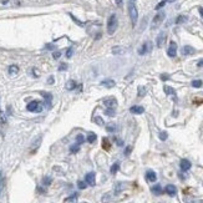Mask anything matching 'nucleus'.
<instances>
[{
  "mask_svg": "<svg viewBox=\"0 0 203 203\" xmlns=\"http://www.w3.org/2000/svg\"><path fill=\"white\" fill-rule=\"evenodd\" d=\"M128 15H130V19L132 21V25L135 26L136 23H137V19H138V11H137V8L135 5V2H130V3H128Z\"/></svg>",
  "mask_w": 203,
  "mask_h": 203,
  "instance_id": "obj_1",
  "label": "nucleus"
},
{
  "mask_svg": "<svg viewBox=\"0 0 203 203\" xmlns=\"http://www.w3.org/2000/svg\"><path fill=\"white\" fill-rule=\"evenodd\" d=\"M117 25H118V21H117V16L115 14H112L111 16L108 17V20H107V32L110 35H112L116 29H117Z\"/></svg>",
  "mask_w": 203,
  "mask_h": 203,
  "instance_id": "obj_2",
  "label": "nucleus"
},
{
  "mask_svg": "<svg viewBox=\"0 0 203 203\" xmlns=\"http://www.w3.org/2000/svg\"><path fill=\"white\" fill-rule=\"evenodd\" d=\"M43 108H44V105H43L40 101H36V100L29 102L28 106H26L28 111H30V112H38V114L43 111Z\"/></svg>",
  "mask_w": 203,
  "mask_h": 203,
  "instance_id": "obj_3",
  "label": "nucleus"
},
{
  "mask_svg": "<svg viewBox=\"0 0 203 203\" xmlns=\"http://www.w3.org/2000/svg\"><path fill=\"white\" fill-rule=\"evenodd\" d=\"M164 16H166V14L162 13V11H160L158 14H156V16L153 17V20H152V24H151V29H152V30L157 29V28L162 24V21L164 20Z\"/></svg>",
  "mask_w": 203,
  "mask_h": 203,
  "instance_id": "obj_4",
  "label": "nucleus"
},
{
  "mask_svg": "<svg viewBox=\"0 0 203 203\" xmlns=\"http://www.w3.org/2000/svg\"><path fill=\"white\" fill-rule=\"evenodd\" d=\"M152 50V44H151V41H146V43H143V45L141 46V49L138 50V54L140 55H145V54H147V52H150Z\"/></svg>",
  "mask_w": 203,
  "mask_h": 203,
  "instance_id": "obj_5",
  "label": "nucleus"
},
{
  "mask_svg": "<svg viewBox=\"0 0 203 203\" xmlns=\"http://www.w3.org/2000/svg\"><path fill=\"white\" fill-rule=\"evenodd\" d=\"M85 182H86V184H88V186L94 187L95 183H96V181H95V173H94V172L87 173V175L85 176Z\"/></svg>",
  "mask_w": 203,
  "mask_h": 203,
  "instance_id": "obj_6",
  "label": "nucleus"
},
{
  "mask_svg": "<svg viewBox=\"0 0 203 203\" xmlns=\"http://www.w3.org/2000/svg\"><path fill=\"white\" fill-rule=\"evenodd\" d=\"M167 54H168L170 58H175V56H176V54H177V44H176L175 41H171V43H170Z\"/></svg>",
  "mask_w": 203,
  "mask_h": 203,
  "instance_id": "obj_7",
  "label": "nucleus"
},
{
  "mask_svg": "<svg viewBox=\"0 0 203 203\" xmlns=\"http://www.w3.org/2000/svg\"><path fill=\"white\" fill-rule=\"evenodd\" d=\"M103 105L106 106V108L111 107V108H115L117 106V101L115 97H108V99H105L103 100Z\"/></svg>",
  "mask_w": 203,
  "mask_h": 203,
  "instance_id": "obj_8",
  "label": "nucleus"
},
{
  "mask_svg": "<svg viewBox=\"0 0 203 203\" xmlns=\"http://www.w3.org/2000/svg\"><path fill=\"white\" fill-rule=\"evenodd\" d=\"M179 167H181V170L183 171V172H187L191 167H192V163L188 161V160H186V158H183V160H181V163H179Z\"/></svg>",
  "mask_w": 203,
  "mask_h": 203,
  "instance_id": "obj_9",
  "label": "nucleus"
},
{
  "mask_svg": "<svg viewBox=\"0 0 203 203\" xmlns=\"http://www.w3.org/2000/svg\"><path fill=\"white\" fill-rule=\"evenodd\" d=\"M166 39H167V35H166V32H160V35L157 36V40H156V44L158 47H162L166 43Z\"/></svg>",
  "mask_w": 203,
  "mask_h": 203,
  "instance_id": "obj_10",
  "label": "nucleus"
},
{
  "mask_svg": "<svg viewBox=\"0 0 203 203\" xmlns=\"http://www.w3.org/2000/svg\"><path fill=\"white\" fill-rule=\"evenodd\" d=\"M164 192L167 193L168 196L173 197V196H176V193H177V188H176V186H173V184H168V186H166Z\"/></svg>",
  "mask_w": 203,
  "mask_h": 203,
  "instance_id": "obj_11",
  "label": "nucleus"
},
{
  "mask_svg": "<svg viewBox=\"0 0 203 203\" xmlns=\"http://www.w3.org/2000/svg\"><path fill=\"white\" fill-rule=\"evenodd\" d=\"M194 52H196L194 47H192V46H190V45L183 46V49H182V54L186 55V56H188V55H193Z\"/></svg>",
  "mask_w": 203,
  "mask_h": 203,
  "instance_id": "obj_12",
  "label": "nucleus"
},
{
  "mask_svg": "<svg viewBox=\"0 0 203 203\" xmlns=\"http://www.w3.org/2000/svg\"><path fill=\"white\" fill-rule=\"evenodd\" d=\"M130 112L131 114H135V115H141L145 112V108L142 106H132L130 108Z\"/></svg>",
  "mask_w": 203,
  "mask_h": 203,
  "instance_id": "obj_13",
  "label": "nucleus"
},
{
  "mask_svg": "<svg viewBox=\"0 0 203 203\" xmlns=\"http://www.w3.org/2000/svg\"><path fill=\"white\" fill-rule=\"evenodd\" d=\"M146 179L148 182H155L157 179V175L153 171H147L146 172Z\"/></svg>",
  "mask_w": 203,
  "mask_h": 203,
  "instance_id": "obj_14",
  "label": "nucleus"
},
{
  "mask_svg": "<svg viewBox=\"0 0 203 203\" xmlns=\"http://www.w3.org/2000/svg\"><path fill=\"white\" fill-rule=\"evenodd\" d=\"M115 85H116V82H115L114 80H111V79L103 80V81L101 82V86H105V87H107V88H112Z\"/></svg>",
  "mask_w": 203,
  "mask_h": 203,
  "instance_id": "obj_15",
  "label": "nucleus"
},
{
  "mask_svg": "<svg viewBox=\"0 0 203 203\" xmlns=\"http://www.w3.org/2000/svg\"><path fill=\"white\" fill-rule=\"evenodd\" d=\"M8 72H9L10 76H14V75H16V73L19 72V67H17L16 65H11V66H9Z\"/></svg>",
  "mask_w": 203,
  "mask_h": 203,
  "instance_id": "obj_16",
  "label": "nucleus"
},
{
  "mask_svg": "<svg viewBox=\"0 0 203 203\" xmlns=\"http://www.w3.org/2000/svg\"><path fill=\"white\" fill-rule=\"evenodd\" d=\"M76 88V81H73V80H69L66 82V90L69 91H72V90H75Z\"/></svg>",
  "mask_w": 203,
  "mask_h": 203,
  "instance_id": "obj_17",
  "label": "nucleus"
},
{
  "mask_svg": "<svg viewBox=\"0 0 203 203\" xmlns=\"http://www.w3.org/2000/svg\"><path fill=\"white\" fill-rule=\"evenodd\" d=\"M151 191H152V193L153 194H156V196H160V194H162V187L160 186V184H156V186H153L152 188H151Z\"/></svg>",
  "mask_w": 203,
  "mask_h": 203,
  "instance_id": "obj_18",
  "label": "nucleus"
},
{
  "mask_svg": "<svg viewBox=\"0 0 203 203\" xmlns=\"http://www.w3.org/2000/svg\"><path fill=\"white\" fill-rule=\"evenodd\" d=\"M112 52H114V54H116V55H122V54H125V52H126V49H125V47H122V46H116V47H114V49H112Z\"/></svg>",
  "mask_w": 203,
  "mask_h": 203,
  "instance_id": "obj_19",
  "label": "nucleus"
},
{
  "mask_svg": "<svg viewBox=\"0 0 203 203\" xmlns=\"http://www.w3.org/2000/svg\"><path fill=\"white\" fill-rule=\"evenodd\" d=\"M44 99H45V106H47V108L51 107V94H44Z\"/></svg>",
  "mask_w": 203,
  "mask_h": 203,
  "instance_id": "obj_20",
  "label": "nucleus"
},
{
  "mask_svg": "<svg viewBox=\"0 0 203 203\" xmlns=\"http://www.w3.org/2000/svg\"><path fill=\"white\" fill-rule=\"evenodd\" d=\"M102 148L106 150V151H110V148H111V143L108 142L107 138H103V140H102Z\"/></svg>",
  "mask_w": 203,
  "mask_h": 203,
  "instance_id": "obj_21",
  "label": "nucleus"
},
{
  "mask_svg": "<svg viewBox=\"0 0 203 203\" xmlns=\"http://www.w3.org/2000/svg\"><path fill=\"white\" fill-rule=\"evenodd\" d=\"M163 90H164V92H166V95H176V91L172 88V87H170V86H164L163 87Z\"/></svg>",
  "mask_w": 203,
  "mask_h": 203,
  "instance_id": "obj_22",
  "label": "nucleus"
},
{
  "mask_svg": "<svg viewBox=\"0 0 203 203\" xmlns=\"http://www.w3.org/2000/svg\"><path fill=\"white\" fill-rule=\"evenodd\" d=\"M186 21H187V16H184V15H179L176 19V24H183Z\"/></svg>",
  "mask_w": 203,
  "mask_h": 203,
  "instance_id": "obj_23",
  "label": "nucleus"
},
{
  "mask_svg": "<svg viewBox=\"0 0 203 203\" xmlns=\"http://www.w3.org/2000/svg\"><path fill=\"white\" fill-rule=\"evenodd\" d=\"M118 168H120V163H118V162L114 163V164H112V167H111V175H116L117 171H118Z\"/></svg>",
  "mask_w": 203,
  "mask_h": 203,
  "instance_id": "obj_24",
  "label": "nucleus"
},
{
  "mask_svg": "<svg viewBox=\"0 0 203 203\" xmlns=\"http://www.w3.org/2000/svg\"><path fill=\"white\" fill-rule=\"evenodd\" d=\"M86 140H87V142H90V143H94V142L96 141V135H95V133H92V132H90Z\"/></svg>",
  "mask_w": 203,
  "mask_h": 203,
  "instance_id": "obj_25",
  "label": "nucleus"
},
{
  "mask_svg": "<svg viewBox=\"0 0 203 203\" xmlns=\"http://www.w3.org/2000/svg\"><path fill=\"white\" fill-rule=\"evenodd\" d=\"M105 114H106L107 116H110V117H112V116H115V108H111V107H108V108H106V110H105Z\"/></svg>",
  "mask_w": 203,
  "mask_h": 203,
  "instance_id": "obj_26",
  "label": "nucleus"
},
{
  "mask_svg": "<svg viewBox=\"0 0 203 203\" xmlns=\"http://www.w3.org/2000/svg\"><path fill=\"white\" fill-rule=\"evenodd\" d=\"M79 150H80V145H72V146H70V151H71V153H76V152H79Z\"/></svg>",
  "mask_w": 203,
  "mask_h": 203,
  "instance_id": "obj_27",
  "label": "nucleus"
},
{
  "mask_svg": "<svg viewBox=\"0 0 203 203\" xmlns=\"http://www.w3.org/2000/svg\"><path fill=\"white\" fill-rule=\"evenodd\" d=\"M146 92H147V90H146L145 86H138V96H140V97L145 96V95H146Z\"/></svg>",
  "mask_w": 203,
  "mask_h": 203,
  "instance_id": "obj_28",
  "label": "nucleus"
},
{
  "mask_svg": "<svg viewBox=\"0 0 203 203\" xmlns=\"http://www.w3.org/2000/svg\"><path fill=\"white\" fill-rule=\"evenodd\" d=\"M106 130H107L108 132H114V131L117 130V127H116V125L111 123V125H107V126H106Z\"/></svg>",
  "mask_w": 203,
  "mask_h": 203,
  "instance_id": "obj_29",
  "label": "nucleus"
},
{
  "mask_svg": "<svg viewBox=\"0 0 203 203\" xmlns=\"http://www.w3.org/2000/svg\"><path fill=\"white\" fill-rule=\"evenodd\" d=\"M85 141H86V138H85L82 135H77V136H76V143H77V145H81V143H84Z\"/></svg>",
  "mask_w": 203,
  "mask_h": 203,
  "instance_id": "obj_30",
  "label": "nucleus"
},
{
  "mask_svg": "<svg viewBox=\"0 0 203 203\" xmlns=\"http://www.w3.org/2000/svg\"><path fill=\"white\" fill-rule=\"evenodd\" d=\"M3 188H4V177H3V172L0 171V193H2Z\"/></svg>",
  "mask_w": 203,
  "mask_h": 203,
  "instance_id": "obj_31",
  "label": "nucleus"
},
{
  "mask_svg": "<svg viewBox=\"0 0 203 203\" xmlns=\"http://www.w3.org/2000/svg\"><path fill=\"white\" fill-rule=\"evenodd\" d=\"M202 84H203L202 80H193V81H192V86H193V87H201Z\"/></svg>",
  "mask_w": 203,
  "mask_h": 203,
  "instance_id": "obj_32",
  "label": "nucleus"
},
{
  "mask_svg": "<svg viewBox=\"0 0 203 203\" xmlns=\"http://www.w3.org/2000/svg\"><path fill=\"white\" fill-rule=\"evenodd\" d=\"M51 182H52V179L50 177H44V179H43V184H44V186H49Z\"/></svg>",
  "mask_w": 203,
  "mask_h": 203,
  "instance_id": "obj_33",
  "label": "nucleus"
},
{
  "mask_svg": "<svg viewBox=\"0 0 203 203\" xmlns=\"http://www.w3.org/2000/svg\"><path fill=\"white\" fill-rule=\"evenodd\" d=\"M167 137H168V135H167V132H160V140L161 141H166L167 140Z\"/></svg>",
  "mask_w": 203,
  "mask_h": 203,
  "instance_id": "obj_34",
  "label": "nucleus"
},
{
  "mask_svg": "<svg viewBox=\"0 0 203 203\" xmlns=\"http://www.w3.org/2000/svg\"><path fill=\"white\" fill-rule=\"evenodd\" d=\"M95 122H96L99 126H103V121H102V118H101L100 116H96V117H95Z\"/></svg>",
  "mask_w": 203,
  "mask_h": 203,
  "instance_id": "obj_35",
  "label": "nucleus"
},
{
  "mask_svg": "<svg viewBox=\"0 0 203 203\" xmlns=\"http://www.w3.org/2000/svg\"><path fill=\"white\" fill-rule=\"evenodd\" d=\"M72 54H73V49H72V47H69L67 51H66V58H71Z\"/></svg>",
  "mask_w": 203,
  "mask_h": 203,
  "instance_id": "obj_36",
  "label": "nucleus"
},
{
  "mask_svg": "<svg viewBox=\"0 0 203 203\" xmlns=\"http://www.w3.org/2000/svg\"><path fill=\"white\" fill-rule=\"evenodd\" d=\"M77 186H79V188H80V190H84V188L86 187V182L79 181V182H77Z\"/></svg>",
  "mask_w": 203,
  "mask_h": 203,
  "instance_id": "obj_37",
  "label": "nucleus"
},
{
  "mask_svg": "<svg viewBox=\"0 0 203 203\" xmlns=\"http://www.w3.org/2000/svg\"><path fill=\"white\" fill-rule=\"evenodd\" d=\"M52 56H54L55 60H56V59H59V58L61 56V52H60V51H55V52L52 54Z\"/></svg>",
  "mask_w": 203,
  "mask_h": 203,
  "instance_id": "obj_38",
  "label": "nucleus"
},
{
  "mask_svg": "<svg viewBox=\"0 0 203 203\" xmlns=\"http://www.w3.org/2000/svg\"><path fill=\"white\" fill-rule=\"evenodd\" d=\"M164 5H166V2H164V0H163V2H161V3L158 4V5H156V10H160V9H161V8H163Z\"/></svg>",
  "mask_w": 203,
  "mask_h": 203,
  "instance_id": "obj_39",
  "label": "nucleus"
},
{
  "mask_svg": "<svg viewBox=\"0 0 203 203\" xmlns=\"http://www.w3.org/2000/svg\"><path fill=\"white\" fill-rule=\"evenodd\" d=\"M110 201V194H105L103 197H102V203H106V202H108Z\"/></svg>",
  "mask_w": 203,
  "mask_h": 203,
  "instance_id": "obj_40",
  "label": "nucleus"
},
{
  "mask_svg": "<svg viewBox=\"0 0 203 203\" xmlns=\"http://www.w3.org/2000/svg\"><path fill=\"white\" fill-rule=\"evenodd\" d=\"M131 151H132V147H131V146H128L127 148L125 150V155H126V156H127V155H130V153H131Z\"/></svg>",
  "mask_w": 203,
  "mask_h": 203,
  "instance_id": "obj_41",
  "label": "nucleus"
},
{
  "mask_svg": "<svg viewBox=\"0 0 203 203\" xmlns=\"http://www.w3.org/2000/svg\"><path fill=\"white\" fill-rule=\"evenodd\" d=\"M77 197H79V194H77V193H75V194H72L71 197L66 198V201H72V199H75V198H77Z\"/></svg>",
  "mask_w": 203,
  "mask_h": 203,
  "instance_id": "obj_42",
  "label": "nucleus"
},
{
  "mask_svg": "<svg viewBox=\"0 0 203 203\" xmlns=\"http://www.w3.org/2000/svg\"><path fill=\"white\" fill-rule=\"evenodd\" d=\"M66 69H67V65H66V64H61L60 67H59L60 71H64V70H66Z\"/></svg>",
  "mask_w": 203,
  "mask_h": 203,
  "instance_id": "obj_43",
  "label": "nucleus"
},
{
  "mask_svg": "<svg viewBox=\"0 0 203 203\" xmlns=\"http://www.w3.org/2000/svg\"><path fill=\"white\" fill-rule=\"evenodd\" d=\"M161 79H162L163 81H166V80H168V79H170V76H168V75H166V73H163V75H161Z\"/></svg>",
  "mask_w": 203,
  "mask_h": 203,
  "instance_id": "obj_44",
  "label": "nucleus"
},
{
  "mask_svg": "<svg viewBox=\"0 0 203 203\" xmlns=\"http://www.w3.org/2000/svg\"><path fill=\"white\" fill-rule=\"evenodd\" d=\"M47 82H49V84H54V77L51 76V77L49 79V81H47Z\"/></svg>",
  "mask_w": 203,
  "mask_h": 203,
  "instance_id": "obj_45",
  "label": "nucleus"
},
{
  "mask_svg": "<svg viewBox=\"0 0 203 203\" xmlns=\"http://www.w3.org/2000/svg\"><path fill=\"white\" fill-rule=\"evenodd\" d=\"M197 65H198V66H199V67H201V66H203V60H201V61H198V64H197Z\"/></svg>",
  "mask_w": 203,
  "mask_h": 203,
  "instance_id": "obj_46",
  "label": "nucleus"
},
{
  "mask_svg": "<svg viewBox=\"0 0 203 203\" xmlns=\"http://www.w3.org/2000/svg\"><path fill=\"white\" fill-rule=\"evenodd\" d=\"M199 13H201V15L203 16V8H199Z\"/></svg>",
  "mask_w": 203,
  "mask_h": 203,
  "instance_id": "obj_47",
  "label": "nucleus"
},
{
  "mask_svg": "<svg viewBox=\"0 0 203 203\" xmlns=\"http://www.w3.org/2000/svg\"><path fill=\"white\" fill-rule=\"evenodd\" d=\"M164 2H166V3H173L175 0H164Z\"/></svg>",
  "mask_w": 203,
  "mask_h": 203,
  "instance_id": "obj_48",
  "label": "nucleus"
},
{
  "mask_svg": "<svg viewBox=\"0 0 203 203\" xmlns=\"http://www.w3.org/2000/svg\"><path fill=\"white\" fill-rule=\"evenodd\" d=\"M116 2H117V4H118V5H121V4H122V0H116Z\"/></svg>",
  "mask_w": 203,
  "mask_h": 203,
  "instance_id": "obj_49",
  "label": "nucleus"
},
{
  "mask_svg": "<svg viewBox=\"0 0 203 203\" xmlns=\"http://www.w3.org/2000/svg\"><path fill=\"white\" fill-rule=\"evenodd\" d=\"M46 47H47V49H54V46H52V45H47Z\"/></svg>",
  "mask_w": 203,
  "mask_h": 203,
  "instance_id": "obj_50",
  "label": "nucleus"
},
{
  "mask_svg": "<svg viewBox=\"0 0 203 203\" xmlns=\"http://www.w3.org/2000/svg\"><path fill=\"white\" fill-rule=\"evenodd\" d=\"M2 3H3V4H6V3H8V0H2Z\"/></svg>",
  "mask_w": 203,
  "mask_h": 203,
  "instance_id": "obj_51",
  "label": "nucleus"
},
{
  "mask_svg": "<svg viewBox=\"0 0 203 203\" xmlns=\"http://www.w3.org/2000/svg\"><path fill=\"white\" fill-rule=\"evenodd\" d=\"M0 116H2V111H0Z\"/></svg>",
  "mask_w": 203,
  "mask_h": 203,
  "instance_id": "obj_52",
  "label": "nucleus"
},
{
  "mask_svg": "<svg viewBox=\"0 0 203 203\" xmlns=\"http://www.w3.org/2000/svg\"><path fill=\"white\" fill-rule=\"evenodd\" d=\"M131 2H135V0H131Z\"/></svg>",
  "mask_w": 203,
  "mask_h": 203,
  "instance_id": "obj_53",
  "label": "nucleus"
}]
</instances>
